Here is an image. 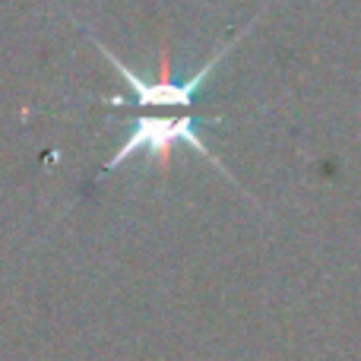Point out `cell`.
I'll return each instance as SVG.
<instances>
[{
  "mask_svg": "<svg viewBox=\"0 0 361 361\" xmlns=\"http://www.w3.org/2000/svg\"><path fill=\"white\" fill-rule=\"evenodd\" d=\"M200 124H203V121L193 118V114H165V118L162 114H140V118H133L124 146L108 159L105 171L121 169V165L130 156H137V152H149L156 162H169L171 149H175L178 143H184V146H190V149H197L209 165H216L222 175H228V169H225V165L206 149L203 140H200Z\"/></svg>",
  "mask_w": 361,
  "mask_h": 361,
  "instance_id": "obj_1",
  "label": "cell"
},
{
  "mask_svg": "<svg viewBox=\"0 0 361 361\" xmlns=\"http://www.w3.org/2000/svg\"><path fill=\"white\" fill-rule=\"evenodd\" d=\"M99 48H102V54L108 57V63L124 76V82L130 86V92H133V99H108V105H114V108H190L193 102H197L200 89H203L206 76H209L212 70H216V63L231 51V44H225L222 51H216V54H212L209 61H206L203 67H200L197 73H193L190 80H184V82L169 80V57H162V80L149 82V80H143V76L133 73L124 61H118L105 44H99Z\"/></svg>",
  "mask_w": 361,
  "mask_h": 361,
  "instance_id": "obj_2",
  "label": "cell"
}]
</instances>
